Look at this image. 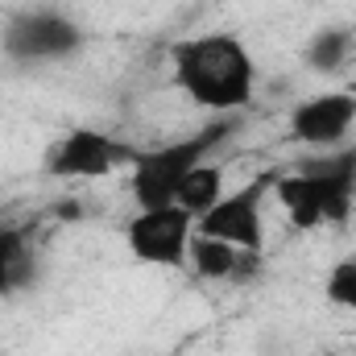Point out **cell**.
Wrapping results in <instances>:
<instances>
[{"label":"cell","mask_w":356,"mask_h":356,"mask_svg":"<svg viewBox=\"0 0 356 356\" xmlns=\"http://www.w3.org/2000/svg\"><path fill=\"white\" fill-rule=\"evenodd\" d=\"M175 79L195 108L211 116H236L253 104L257 63L241 38L199 33L175 46Z\"/></svg>","instance_id":"1"},{"label":"cell","mask_w":356,"mask_h":356,"mask_svg":"<svg viewBox=\"0 0 356 356\" xmlns=\"http://www.w3.org/2000/svg\"><path fill=\"white\" fill-rule=\"evenodd\" d=\"M273 195L294 228L348 224L356 203V145H336L327 154L307 158L298 170L277 175Z\"/></svg>","instance_id":"2"},{"label":"cell","mask_w":356,"mask_h":356,"mask_svg":"<svg viewBox=\"0 0 356 356\" xmlns=\"http://www.w3.org/2000/svg\"><path fill=\"white\" fill-rule=\"evenodd\" d=\"M236 133V116H211V124H203L199 133L158 145V149H133V170H129V191L137 199V207H166L175 203L182 178L191 175L199 162H207V154L216 145H224Z\"/></svg>","instance_id":"3"},{"label":"cell","mask_w":356,"mask_h":356,"mask_svg":"<svg viewBox=\"0 0 356 356\" xmlns=\"http://www.w3.org/2000/svg\"><path fill=\"white\" fill-rule=\"evenodd\" d=\"M277 175H253L241 182L236 191H224L220 203H211L203 216H195V236H211V241H228L245 253H261L266 249V195L273 191Z\"/></svg>","instance_id":"4"},{"label":"cell","mask_w":356,"mask_h":356,"mask_svg":"<svg viewBox=\"0 0 356 356\" xmlns=\"http://www.w3.org/2000/svg\"><path fill=\"white\" fill-rule=\"evenodd\" d=\"M195 236V211L166 203V207H137V216L124 224V245L141 266L182 269Z\"/></svg>","instance_id":"5"},{"label":"cell","mask_w":356,"mask_h":356,"mask_svg":"<svg viewBox=\"0 0 356 356\" xmlns=\"http://www.w3.org/2000/svg\"><path fill=\"white\" fill-rule=\"evenodd\" d=\"M4 54L13 63H58V58H71L79 46H83V29L63 17V13H50V8H29V13H13L8 25H4Z\"/></svg>","instance_id":"6"},{"label":"cell","mask_w":356,"mask_h":356,"mask_svg":"<svg viewBox=\"0 0 356 356\" xmlns=\"http://www.w3.org/2000/svg\"><path fill=\"white\" fill-rule=\"evenodd\" d=\"M120 162H133V149H124L116 137L83 124V129L63 133L50 145L46 175L50 178H108Z\"/></svg>","instance_id":"7"},{"label":"cell","mask_w":356,"mask_h":356,"mask_svg":"<svg viewBox=\"0 0 356 356\" xmlns=\"http://www.w3.org/2000/svg\"><path fill=\"white\" fill-rule=\"evenodd\" d=\"M356 124V91H319L290 112V137L302 145H340Z\"/></svg>","instance_id":"8"},{"label":"cell","mask_w":356,"mask_h":356,"mask_svg":"<svg viewBox=\"0 0 356 356\" xmlns=\"http://www.w3.org/2000/svg\"><path fill=\"white\" fill-rule=\"evenodd\" d=\"M261 253H245L228 241H211V236H191V253L186 266L207 282H245L253 273V261Z\"/></svg>","instance_id":"9"},{"label":"cell","mask_w":356,"mask_h":356,"mask_svg":"<svg viewBox=\"0 0 356 356\" xmlns=\"http://www.w3.org/2000/svg\"><path fill=\"white\" fill-rule=\"evenodd\" d=\"M38 277V249L29 228H0V298L33 286Z\"/></svg>","instance_id":"10"},{"label":"cell","mask_w":356,"mask_h":356,"mask_svg":"<svg viewBox=\"0 0 356 356\" xmlns=\"http://www.w3.org/2000/svg\"><path fill=\"white\" fill-rule=\"evenodd\" d=\"M220 199H224V166L220 162H199L191 175L182 178V186H178V195H175L178 207H186L195 216H203Z\"/></svg>","instance_id":"11"},{"label":"cell","mask_w":356,"mask_h":356,"mask_svg":"<svg viewBox=\"0 0 356 356\" xmlns=\"http://www.w3.org/2000/svg\"><path fill=\"white\" fill-rule=\"evenodd\" d=\"M348 54H353V29H340V25L319 29V33L311 38V46H307V63H311V71H319V75L340 71Z\"/></svg>","instance_id":"12"},{"label":"cell","mask_w":356,"mask_h":356,"mask_svg":"<svg viewBox=\"0 0 356 356\" xmlns=\"http://www.w3.org/2000/svg\"><path fill=\"white\" fill-rule=\"evenodd\" d=\"M323 294H327V302H336L344 311H356V257H344V261H336L327 269Z\"/></svg>","instance_id":"13"}]
</instances>
